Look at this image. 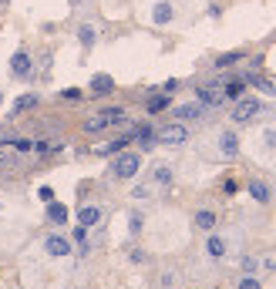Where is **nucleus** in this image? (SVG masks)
Instances as JSON below:
<instances>
[{
	"label": "nucleus",
	"mask_w": 276,
	"mask_h": 289,
	"mask_svg": "<svg viewBox=\"0 0 276 289\" xmlns=\"http://www.w3.org/2000/svg\"><path fill=\"white\" fill-rule=\"evenodd\" d=\"M233 121L236 125H246V121H256L263 114V101L260 98H239V101H233Z\"/></svg>",
	"instance_id": "obj_1"
},
{
	"label": "nucleus",
	"mask_w": 276,
	"mask_h": 289,
	"mask_svg": "<svg viewBox=\"0 0 276 289\" xmlns=\"http://www.w3.org/2000/svg\"><path fill=\"white\" fill-rule=\"evenodd\" d=\"M189 141V128L182 121H172V125H162L155 131V144H186Z\"/></svg>",
	"instance_id": "obj_2"
},
{
	"label": "nucleus",
	"mask_w": 276,
	"mask_h": 289,
	"mask_svg": "<svg viewBox=\"0 0 276 289\" xmlns=\"http://www.w3.org/2000/svg\"><path fill=\"white\" fill-rule=\"evenodd\" d=\"M138 168H142V155L138 152H122L118 158H114V165H111L114 178H135Z\"/></svg>",
	"instance_id": "obj_3"
},
{
	"label": "nucleus",
	"mask_w": 276,
	"mask_h": 289,
	"mask_svg": "<svg viewBox=\"0 0 276 289\" xmlns=\"http://www.w3.org/2000/svg\"><path fill=\"white\" fill-rule=\"evenodd\" d=\"M195 98H199V105L202 108H222L226 105V94H222V84H205V88H199L195 91Z\"/></svg>",
	"instance_id": "obj_4"
},
{
	"label": "nucleus",
	"mask_w": 276,
	"mask_h": 289,
	"mask_svg": "<svg viewBox=\"0 0 276 289\" xmlns=\"http://www.w3.org/2000/svg\"><path fill=\"white\" fill-rule=\"evenodd\" d=\"M44 252H48L51 259H67L71 256V239H67V235H48V239H44Z\"/></svg>",
	"instance_id": "obj_5"
},
{
	"label": "nucleus",
	"mask_w": 276,
	"mask_h": 289,
	"mask_svg": "<svg viewBox=\"0 0 276 289\" xmlns=\"http://www.w3.org/2000/svg\"><path fill=\"white\" fill-rule=\"evenodd\" d=\"M175 121H182V125H189V121H202L205 114H209V108H202L199 101H192V105H179L175 108Z\"/></svg>",
	"instance_id": "obj_6"
},
{
	"label": "nucleus",
	"mask_w": 276,
	"mask_h": 289,
	"mask_svg": "<svg viewBox=\"0 0 276 289\" xmlns=\"http://www.w3.org/2000/svg\"><path fill=\"white\" fill-rule=\"evenodd\" d=\"M31 54L27 51H17L14 57H10V78H31Z\"/></svg>",
	"instance_id": "obj_7"
},
{
	"label": "nucleus",
	"mask_w": 276,
	"mask_h": 289,
	"mask_svg": "<svg viewBox=\"0 0 276 289\" xmlns=\"http://www.w3.org/2000/svg\"><path fill=\"white\" fill-rule=\"evenodd\" d=\"M219 155L222 158H236L239 155V135L236 131H222L219 135Z\"/></svg>",
	"instance_id": "obj_8"
},
{
	"label": "nucleus",
	"mask_w": 276,
	"mask_h": 289,
	"mask_svg": "<svg viewBox=\"0 0 276 289\" xmlns=\"http://www.w3.org/2000/svg\"><path fill=\"white\" fill-rule=\"evenodd\" d=\"M95 118L101 121V128H111V125H122V121H128V111H125V108H105V111H98Z\"/></svg>",
	"instance_id": "obj_9"
},
{
	"label": "nucleus",
	"mask_w": 276,
	"mask_h": 289,
	"mask_svg": "<svg viewBox=\"0 0 276 289\" xmlns=\"http://www.w3.org/2000/svg\"><path fill=\"white\" fill-rule=\"evenodd\" d=\"M172 20H175V7H172V4H155L152 7V24H158V27H165V24H172Z\"/></svg>",
	"instance_id": "obj_10"
},
{
	"label": "nucleus",
	"mask_w": 276,
	"mask_h": 289,
	"mask_svg": "<svg viewBox=\"0 0 276 289\" xmlns=\"http://www.w3.org/2000/svg\"><path fill=\"white\" fill-rule=\"evenodd\" d=\"M148 178H152V185H158V188H169L172 178H175V172H172V165H165V161H162V165H155V168H152V175H148Z\"/></svg>",
	"instance_id": "obj_11"
},
{
	"label": "nucleus",
	"mask_w": 276,
	"mask_h": 289,
	"mask_svg": "<svg viewBox=\"0 0 276 289\" xmlns=\"http://www.w3.org/2000/svg\"><path fill=\"white\" fill-rule=\"evenodd\" d=\"M101 222V209L98 205H84V209H78V225H98Z\"/></svg>",
	"instance_id": "obj_12"
},
{
	"label": "nucleus",
	"mask_w": 276,
	"mask_h": 289,
	"mask_svg": "<svg viewBox=\"0 0 276 289\" xmlns=\"http://www.w3.org/2000/svg\"><path fill=\"white\" fill-rule=\"evenodd\" d=\"M205 252H209L212 259H222L226 256V239L216 235V232H209V239H205Z\"/></svg>",
	"instance_id": "obj_13"
},
{
	"label": "nucleus",
	"mask_w": 276,
	"mask_h": 289,
	"mask_svg": "<svg viewBox=\"0 0 276 289\" xmlns=\"http://www.w3.org/2000/svg\"><path fill=\"white\" fill-rule=\"evenodd\" d=\"M249 195L260 202V205H266L269 202V185L263 182V178H249Z\"/></svg>",
	"instance_id": "obj_14"
},
{
	"label": "nucleus",
	"mask_w": 276,
	"mask_h": 289,
	"mask_svg": "<svg viewBox=\"0 0 276 289\" xmlns=\"http://www.w3.org/2000/svg\"><path fill=\"white\" fill-rule=\"evenodd\" d=\"M91 91H95V94H111L114 81L108 78V74H95V78H91Z\"/></svg>",
	"instance_id": "obj_15"
},
{
	"label": "nucleus",
	"mask_w": 276,
	"mask_h": 289,
	"mask_svg": "<svg viewBox=\"0 0 276 289\" xmlns=\"http://www.w3.org/2000/svg\"><path fill=\"white\" fill-rule=\"evenodd\" d=\"M195 229H202V232H212V229H216V212L199 209V212H195Z\"/></svg>",
	"instance_id": "obj_16"
},
{
	"label": "nucleus",
	"mask_w": 276,
	"mask_h": 289,
	"mask_svg": "<svg viewBox=\"0 0 276 289\" xmlns=\"http://www.w3.org/2000/svg\"><path fill=\"white\" fill-rule=\"evenodd\" d=\"M128 144H131V138H128V135H122V138H114V141H108L105 148H98V155H122Z\"/></svg>",
	"instance_id": "obj_17"
},
{
	"label": "nucleus",
	"mask_w": 276,
	"mask_h": 289,
	"mask_svg": "<svg viewBox=\"0 0 276 289\" xmlns=\"http://www.w3.org/2000/svg\"><path fill=\"white\" fill-rule=\"evenodd\" d=\"M145 108H148V114H158V111H165V108H172V98L169 94H155V98L145 101Z\"/></svg>",
	"instance_id": "obj_18"
},
{
	"label": "nucleus",
	"mask_w": 276,
	"mask_h": 289,
	"mask_svg": "<svg viewBox=\"0 0 276 289\" xmlns=\"http://www.w3.org/2000/svg\"><path fill=\"white\" fill-rule=\"evenodd\" d=\"M48 219H51L54 225H64V222H67V209L61 205V202L51 199V205H48Z\"/></svg>",
	"instance_id": "obj_19"
},
{
	"label": "nucleus",
	"mask_w": 276,
	"mask_h": 289,
	"mask_svg": "<svg viewBox=\"0 0 276 289\" xmlns=\"http://www.w3.org/2000/svg\"><path fill=\"white\" fill-rule=\"evenodd\" d=\"M260 144H263V152H276V125H266L260 131Z\"/></svg>",
	"instance_id": "obj_20"
},
{
	"label": "nucleus",
	"mask_w": 276,
	"mask_h": 289,
	"mask_svg": "<svg viewBox=\"0 0 276 289\" xmlns=\"http://www.w3.org/2000/svg\"><path fill=\"white\" fill-rule=\"evenodd\" d=\"M41 105V98L37 94H24L20 101H14V108H10V114H20V111H31V108Z\"/></svg>",
	"instance_id": "obj_21"
},
{
	"label": "nucleus",
	"mask_w": 276,
	"mask_h": 289,
	"mask_svg": "<svg viewBox=\"0 0 276 289\" xmlns=\"http://www.w3.org/2000/svg\"><path fill=\"white\" fill-rule=\"evenodd\" d=\"M78 40H81L84 47H95V44H98V31L91 24H81V27H78Z\"/></svg>",
	"instance_id": "obj_22"
},
{
	"label": "nucleus",
	"mask_w": 276,
	"mask_h": 289,
	"mask_svg": "<svg viewBox=\"0 0 276 289\" xmlns=\"http://www.w3.org/2000/svg\"><path fill=\"white\" fill-rule=\"evenodd\" d=\"M243 61V51H229V54H219L216 57V71H222V67H233Z\"/></svg>",
	"instance_id": "obj_23"
},
{
	"label": "nucleus",
	"mask_w": 276,
	"mask_h": 289,
	"mask_svg": "<svg viewBox=\"0 0 276 289\" xmlns=\"http://www.w3.org/2000/svg\"><path fill=\"white\" fill-rule=\"evenodd\" d=\"M246 81H252V84H256L263 94H276V84H273L269 78H260V74H246Z\"/></svg>",
	"instance_id": "obj_24"
},
{
	"label": "nucleus",
	"mask_w": 276,
	"mask_h": 289,
	"mask_svg": "<svg viewBox=\"0 0 276 289\" xmlns=\"http://www.w3.org/2000/svg\"><path fill=\"white\" fill-rule=\"evenodd\" d=\"M243 91H246V81H233V84H226V88H222V94H226V101H239V98H243Z\"/></svg>",
	"instance_id": "obj_25"
},
{
	"label": "nucleus",
	"mask_w": 276,
	"mask_h": 289,
	"mask_svg": "<svg viewBox=\"0 0 276 289\" xmlns=\"http://www.w3.org/2000/svg\"><path fill=\"white\" fill-rule=\"evenodd\" d=\"M179 286V276L172 273V269H165L162 276H158V289H175Z\"/></svg>",
	"instance_id": "obj_26"
},
{
	"label": "nucleus",
	"mask_w": 276,
	"mask_h": 289,
	"mask_svg": "<svg viewBox=\"0 0 276 289\" xmlns=\"http://www.w3.org/2000/svg\"><path fill=\"white\" fill-rule=\"evenodd\" d=\"M263 266H260V256H243V273H249V276H256Z\"/></svg>",
	"instance_id": "obj_27"
},
{
	"label": "nucleus",
	"mask_w": 276,
	"mask_h": 289,
	"mask_svg": "<svg viewBox=\"0 0 276 289\" xmlns=\"http://www.w3.org/2000/svg\"><path fill=\"white\" fill-rule=\"evenodd\" d=\"M236 289H263V282H260V276H249V273H246L243 279L236 282Z\"/></svg>",
	"instance_id": "obj_28"
},
{
	"label": "nucleus",
	"mask_w": 276,
	"mask_h": 289,
	"mask_svg": "<svg viewBox=\"0 0 276 289\" xmlns=\"http://www.w3.org/2000/svg\"><path fill=\"white\" fill-rule=\"evenodd\" d=\"M61 101H71V105H78V101H81V88H64V91H61Z\"/></svg>",
	"instance_id": "obj_29"
},
{
	"label": "nucleus",
	"mask_w": 276,
	"mask_h": 289,
	"mask_svg": "<svg viewBox=\"0 0 276 289\" xmlns=\"http://www.w3.org/2000/svg\"><path fill=\"white\" fill-rule=\"evenodd\" d=\"M128 229H131V235L142 232V212H131L128 215Z\"/></svg>",
	"instance_id": "obj_30"
},
{
	"label": "nucleus",
	"mask_w": 276,
	"mask_h": 289,
	"mask_svg": "<svg viewBox=\"0 0 276 289\" xmlns=\"http://www.w3.org/2000/svg\"><path fill=\"white\" fill-rule=\"evenodd\" d=\"M131 195H135V199H148V195H152V185H135Z\"/></svg>",
	"instance_id": "obj_31"
},
{
	"label": "nucleus",
	"mask_w": 276,
	"mask_h": 289,
	"mask_svg": "<svg viewBox=\"0 0 276 289\" xmlns=\"http://www.w3.org/2000/svg\"><path fill=\"white\" fill-rule=\"evenodd\" d=\"M74 242H88V225H78V229H74Z\"/></svg>",
	"instance_id": "obj_32"
},
{
	"label": "nucleus",
	"mask_w": 276,
	"mask_h": 289,
	"mask_svg": "<svg viewBox=\"0 0 276 289\" xmlns=\"http://www.w3.org/2000/svg\"><path fill=\"white\" fill-rule=\"evenodd\" d=\"M14 148H17V152H31L34 144H31V141H24V138H17V141H14Z\"/></svg>",
	"instance_id": "obj_33"
},
{
	"label": "nucleus",
	"mask_w": 276,
	"mask_h": 289,
	"mask_svg": "<svg viewBox=\"0 0 276 289\" xmlns=\"http://www.w3.org/2000/svg\"><path fill=\"white\" fill-rule=\"evenodd\" d=\"M34 152H37V155H51V144L48 141H37V144H34Z\"/></svg>",
	"instance_id": "obj_34"
},
{
	"label": "nucleus",
	"mask_w": 276,
	"mask_h": 289,
	"mask_svg": "<svg viewBox=\"0 0 276 289\" xmlns=\"http://www.w3.org/2000/svg\"><path fill=\"white\" fill-rule=\"evenodd\" d=\"M222 192H229V195L236 192V182H233V178H226V182H222Z\"/></svg>",
	"instance_id": "obj_35"
},
{
	"label": "nucleus",
	"mask_w": 276,
	"mask_h": 289,
	"mask_svg": "<svg viewBox=\"0 0 276 289\" xmlns=\"http://www.w3.org/2000/svg\"><path fill=\"white\" fill-rule=\"evenodd\" d=\"M4 161H7V155H4V152H0V165H4Z\"/></svg>",
	"instance_id": "obj_36"
},
{
	"label": "nucleus",
	"mask_w": 276,
	"mask_h": 289,
	"mask_svg": "<svg viewBox=\"0 0 276 289\" xmlns=\"http://www.w3.org/2000/svg\"><path fill=\"white\" fill-rule=\"evenodd\" d=\"M0 105H4V94H0Z\"/></svg>",
	"instance_id": "obj_37"
}]
</instances>
